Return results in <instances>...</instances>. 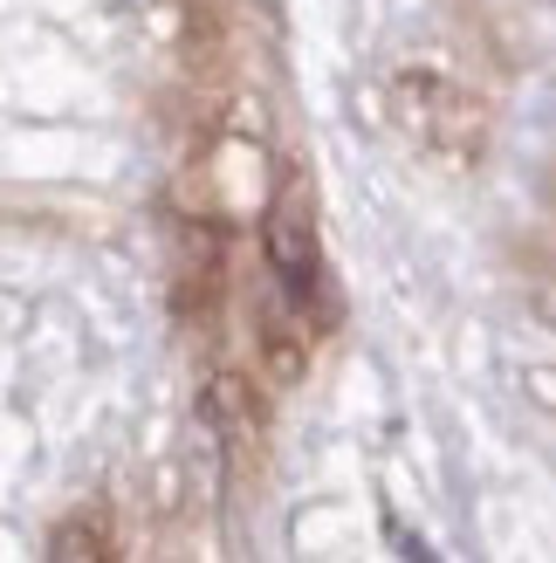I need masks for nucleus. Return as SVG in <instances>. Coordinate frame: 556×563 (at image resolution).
Masks as SVG:
<instances>
[{
	"instance_id": "nucleus-1",
	"label": "nucleus",
	"mask_w": 556,
	"mask_h": 563,
	"mask_svg": "<svg viewBox=\"0 0 556 563\" xmlns=\"http://www.w3.org/2000/svg\"><path fill=\"white\" fill-rule=\"evenodd\" d=\"M385 118H392V131L426 165H440V173H475L488 158L494 118H488L475 82L454 76L447 63H420V55L392 63V76H385Z\"/></svg>"
},
{
	"instance_id": "nucleus-2",
	"label": "nucleus",
	"mask_w": 556,
	"mask_h": 563,
	"mask_svg": "<svg viewBox=\"0 0 556 563\" xmlns=\"http://www.w3.org/2000/svg\"><path fill=\"white\" fill-rule=\"evenodd\" d=\"M262 262H268V282L302 323L330 309V275H323V234H316V207H310V186L296 173L282 179V192L268 200V220H262Z\"/></svg>"
},
{
	"instance_id": "nucleus-3",
	"label": "nucleus",
	"mask_w": 556,
	"mask_h": 563,
	"mask_svg": "<svg viewBox=\"0 0 556 563\" xmlns=\"http://www.w3.org/2000/svg\"><path fill=\"white\" fill-rule=\"evenodd\" d=\"M255 372H262L275 391H289L302 372H310V323H302L275 289H268V302L255 309Z\"/></svg>"
},
{
	"instance_id": "nucleus-4",
	"label": "nucleus",
	"mask_w": 556,
	"mask_h": 563,
	"mask_svg": "<svg viewBox=\"0 0 556 563\" xmlns=\"http://www.w3.org/2000/svg\"><path fill=\"white\" fill-rule=\"evenodd\" d=\"M234 48V0H179V55L192 82H213Z\"/></svg>"
},
{
	"instance_id": "nucleus-5",
	"label": "nucleus",
	"mask_w": 556,
	"mask_h": 563,
	"mask_svg": "<svg viewBox=\"0 0 556 563\" xmlns=\"http://www.w3.org/2000/svg\"><path fill=\"white\" fill-rule=\"evenodd\" d=\"M522 282H530V309L556 330V247H522Z\"/></svg>"
}]
</instances>
